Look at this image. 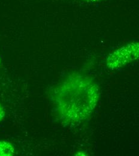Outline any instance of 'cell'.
<instances>
[{"label": "cell", "instance_id": "cell-1", "mask_svg": "<svg viewBox=\"0 0 139 156\" xmlns=\"http://www.w3.org/2000/svg\"><path fill=\"white\" fill-rule=\"evenodd\" d=\"M55 98L61 118L68 122H78L92 113L99 98V90L90 78L73 75L58 87Z\"/></svg>", "mask_w": 139, "mask_h": 156}, {"label": "cell", "instance_id": "cell-2", "mask_svg": "<svg viewBox=\"0 0 139 156\" xmlns=\"http://www.w3.org/2000/svg\"><path fill=\"white\" fill-rule=\"evenodd\" d=\"M139 59V42L125 44L110 54L106 65L111 70L118 69Z\"/></svg>", "mask_w": 139, "mask_h": 156}, {"label": "cell", "instance_id": "cell-3", "mask_svg": "<svg viewBox=\"0 0 139 156\" xmlns=\"http://www.w3.org/2000/svg\"><path fill=\"white\" fill-rule=\"evenodd\" d=\"M15 153V148L10 143L0 141V156H12Z\"/></svg>", "mask_w": 139, "mask_h": 156}, {"label": "cell", "instance_id": "cell-4", "mask_svg": "<svg viewBox=\"0 0 139 156\" xmlns=\"http://www.w3.org/2000/svg\"><path fill=\"white\" fill-rule=\"evenodd\" d=\"M4 115H5L4 110L3 108L2 107V106L0 104V122L3 119Z\"/></svg>", "mask_w": 139, "mask_h": 156}, {"label": "cell", "instance_id": "cell-5", "mask_svg": "<svg viewBox=\"0 0 139 156\" xmlns=\"http://www.w3.org/2000/svg\"><path fill=\"white\" fill-rule=\"evenodd\" d=\"M86 2H100L102 1H104V0H83Z\"/></svg>", "mask_w": 139, "mask_h": 156}, {"label": "cell", "instance_id": "cell-6", "mask_svg": "<svg viewBox=\"0 0 139 156\" xmlns=\"http://www.w3.org/2000/svg\"><path fill=\"white\" fill-rule=\"evenodd\" d=\"M0 64H1V59H0Z\"/></svg>", "mask_w": 139, "mask_h": 156}]
</instances>
